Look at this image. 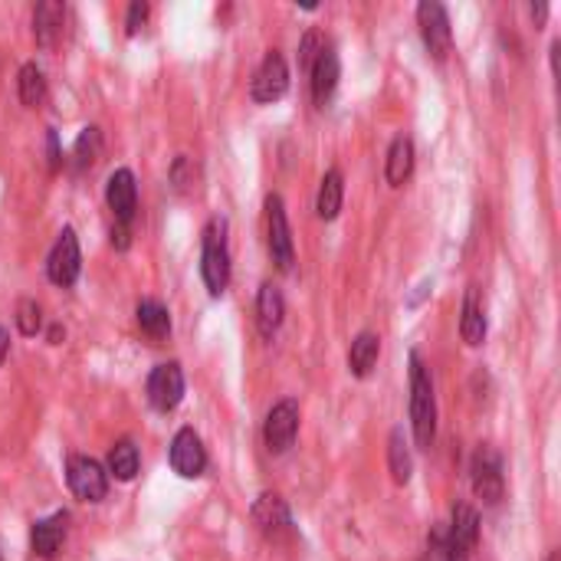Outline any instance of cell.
Returning <instances> with one entry per match:
<instances>
[{"label":"cell","mask_w":561,"mask_h":561,"mask_svg":"<svg viewBox=\"0 0 561 561\" xmlns=\"http://www.w3.org/2000/svg\"><path fill=\"white\" fill-rule=\"evenodd\" d=\"M411 424H414L417 447L431 450L437 434V398H434L431 371L424 368L417 352H411Z\"/></svg>","instance_id":"6da1fadb"},{"label":"cell","mask_w":561,"mask_h":561,"mask_svg":"<svg viewBox=\"0 0 561 561\" xmlns=\"http://www.w3.org/2000/svg\"><path fill=\"white\" fill-rule=\"evenodd\" d=\"M201 276H204L210 296H220L230 286V250H227V220L224 217H214L204 227Z\"/></svg>","instance_id":"7a4b0ae2"},{"label":"cell","mask_w":561,"mask_h":561,"mask_svg":"<svg viewBox=\"0 0 561 561\" xmlns=\"http://www.w3.org/2000/svg\"><path fill=\"white\" fill-rule=\"evenodd\" d=\"M266 247H270L273 263L283 273H289L296 263V253H293V233H289V220H286V207L279 194L266 197Z\"/></svg>","instance_id":"3957f363"},{"label":"cell","mask_w":561,"mask_h":561,"mask_svg":"<svg viewBox=\"0 0 561 561\" xmlns=\"http://www.w3.org/2000/svg\"><path fill=\"white\" fill-rule=\"evenodd\" d=\"M66 483H69L72 496H79L82 503H99L108 493V473L92 457H69Z\"/></svg>","instance_id":"277c9868"},{"label":"cell","mask_w":561,"mask_h":561,"mask_svg":"<svg viewBox=\"0 0 561 561\" xmlns=\"http://www.w3.org/2000/svg\"><path fill=\"white\" fill-rule=\"evenodd\" d=\"M470 480H473V493L477 500H483L486 506H496L503 500V463H500V454L493 447H480L473 463H470Z\"/></svg>","instance_id":"5b68a950"},{"label":"cell","mask_w":561,"mask_h":561,"mask_svg":"<svg viewBox=\"0 0 561 561\" xmlns=\"http://www.w3.org/2000/svg\"><path fill=\"white\" fill-rule=\"evenodd\" d=\"M417 23H421V36H424V46L431 49V56L447 59L450 46H454V30H450L447 10L440 3H434V0H424L417 7Z\"/></svg>","instance_id":"8992f818"},{"label":"cell","mask_w":561,"mask_h":561,"mask_svg":"<svg viewBox=\"0 0 561 561\" xmlns=\"http://www.w3.org/2000/svg\"><path fill=\"white\" fill-rule=\"evenodd\" d=\"M79 270H82V253H79V240L76 233L66 227L56 240V247L49 250V260H46V276L53 286H72L79 279Z\"/></svg>","instance_id":"52a82bcc"},{"label":"cell","mask_w":561,"mask_h":561,"mask_svg":"<svg viewBox=\"0 0 561 561\" xmlns=\"http://www.w3.org/2000/svg\"><path fill=\"white\" fill-rule=\"evenodd\" d=\"M296 431H299V404L293 398H286L266 414V424H263L266 450L270 454H286L293 447V440H296Z\"/></svg>","instance_id":"ba28073f"},{"label":"cell","mask_w":561,"mask_h":561,"mask_svg":"<svg viewBox=\"0 0 561 561\" xmlns=\"http://www.w3.org/2000/svg\"><path fill=\"white\" fill-rule=\"evenodd\" d=\"M286 89H289V66H286V59L276 49H270L266 59L260 62L256 76H253L250 92H253L256 102L270 105V102H279L286 95Z\"/></svg>","instance_id":"9c48e42d"},{"label":"cell","mask_w":561,"mask_h":561,"mask_svg":"<svg viewBox=\"0 0 561 561\" xmlns=\"http://www.w3.org/2000/svg\"><path fill=\"white\" fill-rule=\"evenodd\" d=\"M444 542H447V559L450 561L470 559L477 542H480V516L470 506L460 503L454 510V523H450V533L444 536Z\"/></svg>","instance_id":"30bf717a"},{"label":"cell","mask_w":561,"mask_h":561,"mask_svg":"<svg viewBox=\"0 0 561 561\" xmlns=\"http://www.w3.org/2000/svg\"><path fill=\"white\" fill-rule=\"evenodd\" d=\"M105 201H108V210L115 217V227H131L135 210H138V187H135V174L128 168H118L108 178Z\"/></svg>","instance_id":"8fae6325"},{"label":"cell","mask_w":561,"mask_h":561,"mask_svg":"<svg viewBox=\"0 0 561 561\" xmlns=\"http://www.w3.org/2000/svg\"><path fill=\"white\" fill-rule=\"evenodd\" d=\"M181 398H184V371H181V365H174V362L171 365H158L151 371V378H148V401H151V408L168 414V411H174L181 404Z\"/></svg>","instance_id":"7c38bea8"},{"label":"cell","mask_w":561,"mask_h":561,"mask_svg":"<svg viewBox=\"0 0 561 561\" xmlns=\"http://www.w3.org/2000/svg\"><path fill=\"white\" fill-rule=\"evenodd\" d=\"M253 523L256 529L270 539V542H286L293 536V519H289V506L276 496V493H263L253 503Z\"/></svg>","instance_id":"4fadbf2b"},{"label":"cell","mask_w":561,"mask_h":561,"mask_svg":"<svg viewBox=\"0 0 561 561\" xmlns=\"http://www.w3.org/2000/svg\"><path fill=\"white\" fill-rule=\"evenodd\" d=\"M171 467H174V473L184 477V480H194V477L204 473L207 454H204L201 437H197L191 427H184V431L174 434V440H171Z\"/></svg>","instance_id":"5bb4252c"},{"label":"cell","mask_w":561,"mask_h":561,"mask_svg":"<svg viewBox=\"0 0 561 561\" xmlns=\"http://www.w3.org/2000/svg\"><path fill=\"white\" fill-rule=\"evenodd\" d=\"M309 72H312V99H316V105H325L339 89V76H342L339 53L332 46H322V53L316 56Z\"/></svg>","instance_id":"9a60e30c"},{"label":"cell","mask_w":561,"mask_h":561,"mask_svg":"<svg viewBox=\"0 0 561 561\" xmlns=\"http://www.w3.org/2000/svg\"><path fill=\"white\" fill-rule=\"evenodd\" d=\"M62 20H66V7L56 0H43L33 10V36L43 49H53L62 36Z\"/></svg>","instance_id":"2e32d148"},{"label":"cell","mask_w":561,"mask_h":561,"mask_svg":"<svg viewBox=\"0 0 561 561\" xmlns=\"http://www.w3.org/2000/svg\"><path fill=\"white\" fill-rule=\"evenodd\" d=\"M283 316H286L283 293L273 283H263L260 286V296H256V325H260V335L263 339H273L279 332V325H283Z\"/></svg>","instance_id":"e0dca14e"},{"label":"cell","mask_w":561,"mask_h":561,"mask_svg":"<svg viewBox=\"0 0 561 561\" xmlns=\"http://www.w3.org/2000/svg\"><path fill=\"white\" fill-rule=\"evenodd\" d=\"M66 523L69 516L66 513H56L49 519H39L30 533V542H33V552L39 559H56V552L62 549V539H66Z\"/></svg>","instance_id":"ac0fdd59"},{"label":"cell","mask_w":561,"mask_h":561,"mask_svg":"<svg viewBox=\"0 0 561 561\" xmlns=\"http://www.w3.org/2000/svg\"><path fill=\"white\" fill-rule=\"evenodd\" d=\"M414 171V141L408 135H398L388 148V164H385V178L391 187H401Z\"/></svg>","instance_id":"d6986e66"},{"label":"cell","mask_w":561,"mask_h":561,"mask_svg":"<svg viewBox=\"0 0 561 561\" xmlns=\"http://www.w3.org/2000/svg\"><path fill=\"white\" fill-rule=\"evenodd\" d=\"M460 335L467 345H483L486 339V316H483V306H480V293L477 286L467 289V299H463V316H460Z\"/></svg>","instance_id":"ffe728a7"},{"label":"cell","mask_w":561,"mask_h":561,"mask_svg":"<svg viewBox=\"0 0 561 561\" xmlns=\"http://www.w3.org/2000/svg\"><path fill=\"white\" fill-rule=\"evenodd\" d=\"M378 355H381V339L375 332H362L355 342H352V352H348V368L355 378H368L371 368L378 365Z\"/></svg>","instance_id":"44dd1931"},{"label":"cell","mask_w":561,"mask_h":561,"mask_svg":"<svg viewBox=\"0 0 561 561\" xmlns=\"http://www.w3.org/2000/svg\"><path fill=\"white\" fill-rule=\"evenodd\" d=\"M342 197H345V184H342V174L332 168L322 184H319V197H316V210L322 220H335L339 210H342Z\"/></svg>","instance_id":"7402d4cb"},{"label":"cell","mask_w":561,"mask_h":561,"mask_svg":"<svg viewBox=\"0 0 561 561\" xmlns=\"http://www.w3.org/2000/svg\"><path fill=\"white\" fill-rule=\"evenodd\" d=\"M388 467H391V477H394L398 486L411 483L414 463H411V450H408V440H404V431L401 427L391 431V440H388Z\"/></svg>","instance_id":"603a6c76"},{"label":"cell","mask_w":561,"mask_h":561,"mask_svg":"<svg viewBox=\"0 0 561 561\" xmlns=\"http://www.w3.org/2000/svg\"><path fill=\"white\" fill-rule=\"evenodd\" d=\"M16 89H20V102L23 105H30V108L43 105V99H46V76H43V69L36 62H26L20 69Z\"/></svg>","instance_id":"cb8c5ba5"},{"label":"cell","mask_w":561,"mask_h":561,"mask_svg":"<svg viewBox=\"0 0 561 561\" xmlns=\"http://www.w3.org/2000/svg\"><path fill=\"white\" fill-rule=\"evenodd\" d=\"M135 316H138L141 332H148L151 339H164V335L171 332V316H168V309H164L161 302H154V299L138 302Z\"/></svg>","instance_id":"d4e9b609"},{"label":"cell","mask_w":561,"mask_h":561,"mask_svg":"<svg viewBox=\"0 0 561 561\" xmlns=\"http://www.w3.org/2000/svg\"><path fill=\"white\" fill-rule=\"evenodd\" d=\"M102 154V131L92 125V128H82V135L76 138L72 145V171H85L99 161Z\"/></svg>","instance_id":"484cf974"},{"label":"cell","mask_w":561,"mask_h":561,"mask_svg":"<svg viewBox=\"0 0 561 561\" xmlns=\"http://www.w3.org/2000/svg\"><path fill=\"white\" fill-rule=\"evenodd\" d=\"M108 470L122 483L135 480V473H138V447L131 440H118L112 447V454H108Z\"/></svg>","instance_id":"4316f807"},{"label":"cell","mask_w":561,"mask_h":561,"mask_svg":"<svg viewBox=\"0 0 561 561\" xmlns=\"http://www.w3.org/2000/svg\"><path fill=\"white\" fill-rule=\"evenodd\" d=\"M194 181H197L194 161H191L187 154L174 158V164H171V184H174V191H178V194H191V191H194Z\"/></svg>","instance_id":"83f0119b"},{"label":"cell","mask_w":561,"mask_h":561,"mask_svg":"<svg viewBox=\"0 0 561 561\" xmlns=\"http://www.w3.org/2000/svg\"><path fill=\"white\" fill-rule=\"evenodd\" d=\"M16 329H20L23 335H36V332L43 329V309H39L33 299H23V302L16 306Z\"/></svg>","instance_id":"f1b7e54d"},{"label":"cell","mask_w":561,"mask_h":561,"mask_svg":"<svg viewBox=\"0 0 561 561\" xmlns=\"http://www.w3.org/2000/svg\"><path fill=\"white\" fill-rule=\"evenodd\" d=\"M319 53H322V39H319L316 30H309V33L302 36V46H299V66H302V69H312V62H316Z\"/></svg>","instance_id":"f546056e"},{"label":"cell","mask_w":561,"mask_h":561,"mask_svg":"<svg viewBox=\"0 0 561 561\" xmlns=\"http://www.w3.org/2000/svg\"><path fill=\"white\" fill-rule=\"evenodd\" d=\"M145 16H148V3H141V0H135V3L128 7V20H125V33H128V36H135V33L141 30V23H145Z\"/></svg>","instance_id":"4dcf8cb0"},{"label":"cell","mask_w":561,"mask_h":561,"mask_svg":"<svg viewBox=\"0 0 561 561\" xmlns=\"http://www.w3.org/2000/svg\"><path fill=\"white\" fill-rule=\"evenodd\" d=\"M59 158H62V154H59V145H56V131L49 128V168H53V171L59 168Z\"/></svg>","instance_id":"1f68e13d"},{"label":"cell","mask_w":561,"mask_h":561,"mask_svg":"<svg viewBox=\"0 0 561 561\" xmlns=\"http://www.w3.org/2000/svg\"><path fill=\"white\" fill-rule=\"evenodd\" d=\"M533 20H536V26H546V20H549V3H533Z\"/></svg>","instance_id":"d6a6232c"},{"label":"cell","mask_w":561,"mask_h":561,"mask_svg":"<svg viewBox=\"0 0 561 561\" xmlns=\"http://www.w3.org/2000/svg\"><path fill=\"white\" fill-rule=\"evenodd\" d=\"M7 352H10V332L0 325V365H3V358H7Z\"/></svg>","instance_id":"836d02e7"},{"label":"cell","mask_w":561,"mask_h":561,"mask_svg":"<svg viewBox=\"0 0 561 561\" xmlns=\"http://www.w3.org/2000/svg\"><path fill=\"white\" fill-rule=\"evenodd\" d=\"M59 339H62V329H59V325H53V329H49V342L56 345Z\"/></svg>","instance_id":"e575fe53"},{"label":"cell","mask_w":561,"mask_h":561,"mask_svg":"<svg viewBox=\"0 0 561 561\" xmlns=\"http://www.w3.org/2000/svg\"><path fill=\"white\" fill-rule=\"evenodd\" d=\"M549 561H559V552H552V559H549Z\"/></svg>","instance_id":"d590c367"},{"label":"cell","mask_w":561,"mask_h":561,"mask_svg":"<svg viewBox=\"0 0 561 561\" xmlns=\"http://www.w3.org/2000/svg\"><path fill=\"white\" fill-rule=\"evenodd\" d=\"M0 561H3V556H0Z\"/></svg>","instance_id":"8d00e7d4"}]
</instances>
